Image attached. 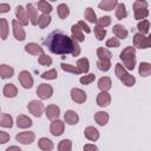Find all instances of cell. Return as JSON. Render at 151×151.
<instances>
[{
    "label": "cell",
    "mask_w": 151,
    "mask_h": 151,
    "mask_svg": "<svg viewBox=\"0 0 151 151\" xmlns=\"http://www.w3.org/2000/svg\"><path fill=\"white\" fill-rule=\"evenodd\" d=\"M15 17H17V21L24 27L28 25V17H27V12L26 8L21 5H18L15 7Z\"/></svg>",
    "instance_id": "13"
},
{
    "label": "cell",
    "mask_w": 151,
    "mask_h": 151,
    "mask_svg": "<svg viewBox=\"0 0 151 151\" xmlns=\"http://www.w3.org/2000/svg\"><path fill=\"white\" fill-rule=\"evenodd\" d=\"M111 104V94L109 92H99L97 94V105L99 107H106Z\"/></svg>",
    "instance_id": "18"
},
{
    "label": "cell",
    "mask_w": 151,
    "mask_h": 151,
    "mask_svg": "<svg viewBox=\"0 0 151 151\" xmlns=\"http://www.w3.org/2000/svg\"><path fill=\"white\" fill-rule=\"evenodd\" d=\"M12 28H13V35L18 41H24L26 39V31L25 28L17 21V19L12 20Z\"/></svg>",
    "instance_id": "10"
},
{
    "label": "cell",
    "mask_w": 151,
    "mask_h": 151,
    "mask_svg": "<svg viewBox=\"0 0 151 151\" xmlns=\"http://www.w3.org/2000/svg\"><path fill=\"white\" fill-rule=\"evenodd\" d=\"M0 113H1V107H0Z\"/></svg>",
    "instance_id": "55"
},
{
    "label": "cell",
    "mask_w": 151,
    "mask_h": 151,
    "mask_svg": "<svg viewBox=\"0 0 151 151\" xmlns=\"http://www.w3.org/2000/svg\"><path fill=\"white\" fill-rule=\"evenodd\" d=\"M147 6H149V4L145 0H136V1H133L132 7H133V15H134L136 20L140 21V20H144L145 18L149 17Z\"/></svg>",
    "instance_id": "4"
},
{
    "label": "cell",
    "mask_w": 151,
    "mask_h": 151,
    "mask_svg": "<svg viewBox=\"0 0 151 151\" xmlns=\"http://www.w3.org/2000/svg\"><path fill=\"white\" fill-rule=\"evenodd\" d=\"M78 122H79V116H78V113L76 111L67 110L65 112V114H64V123H66L67 125L73 126V125H77Z\"/></svg>",
    "instance_id": "16"
},
{
    "label": "cell",
    "mask_w": 151,
    "mask_h": 151,
    "mask_svg": "<svg viewBox=\"0 0 151 151\" xmlns=\"http://www.w3.org/2000/svg\"><path fill=\"white\" fill-rule=\"evenodd\" d=\"M71 99L76 104H84L87 99V96H86V92L84 90L78 88V87H73L71 90Z\"/></svg>",
    "instance_id": "12"
},
{
    "label": "cell",
    "mask_w": 151,
    "mask_h": 151,
    "mask_svg": "<svg viewBox=\"0 0 151 151\" xmlns=\"http://www.w3.org/2000/svg\"><path fill=\"white\" fill-rule=\"evenodd\" d=\"M84 136L91 142H97L99 139V131L94 126H86L84 130Z\"/></svg>",
    "instance_id": "19"
},
{
    "label": "cell",
    "mask_w": 151,
    "mask_h": 151,
    "mask_svg": "<svg viewBox=\"0 0 151 151\" xmlns=\"http://www.w3.org/2000/svg\"><path fill=\"white\" fill-rule=\"evenodd\" d=\"M33 125V122L29 117L25 116V114H19L17 117V126L19 129H28Z\"/></svg>",
    "instance_id": "24"
},
{
    "label": "cell",
    "mask_w": 151,
    "mask_h": 151,
    "mask_svg": "<svg viewBox=\"0 0 151 151\" xmlns=\"http://www.w3.org/2000/svg\"><path fill=\"white\" fill-rule=\"evenodd\" d=\"M97 57H98V60H110L111 61L112 53L106 47H98L97 48Z\"/></svg>",
    "instance_id": "33"
},
{
    "label": "cell",
    "mask_w": 151,
    "mask_h": 151,
    "mask_svg": "<svg viewBox=\"0 0 151 151\" xmlns=\"http://www.w3.org/2000/svg\"><path fill=\"white\" fill-rule=\"evenodd\" d=\"M80 52H81V48H80V46H79V42H77V41L74 40V46H73L72 57H78V55L80 54Z\"/></svg>",
    "instance_id": "51"
},
{
    "label": "cell",
    "mask_w": 151,
    "mask_h": 151,
    "mask_svg": "<svg viewBox=\"0 0 151 151\" xmlns=\"http://www.w3.org/2000/svg\"><path fill=\"white\" fill-rule=\"evenodd\" d=\"M64 130H65V123L64 120H60V119H55V120H52L51 125H50V132L51 134H53L54 137H59L64 133Z\"/></svg>",
    "instance_id": "11"
},
{
    "label": "cell",
    "mask_w": 151,
    "mask_h": 151,
    "mask_svg": "<svg viewBox=\"0 0 151 151\" xmlns=\"http://www.w3.org/2000/svg\"><path fill=\"white\" fill-rule=\"evenodd\" d=\"M60 67H61V70L65 71V72H68V73H72V74H81L80 71L78 70V67L74 66V65L61 63V64H60Z\"/></svg>",
    "instance_id": "41"
},
{
    "label": "cell",
    "mask_w": 151,
    "mask_h": 151,
    "mask_svg": "<svg viewBox=\"0 0 151 151\" xmlns=\"http://www.w3.org/2000/svg\"><path fill=\"white\" fill-rule=\"evenodd\" d=\"M18 80H19V83L21 84V86H22L24 88H26V90H29V88L33 87V84H34L33 77H32V74H31L28 71H26V70H24V71H21V72L19 73Z\"/></svg>",
    "instance_id": "7"
},
{
    "label": "cell",
    "mask_w": 151,
    "mask_h": 151,
    "mask_svg": "<svg viewBox=\"0 0 151 151\" xmlns=\"http://www.w3.org/2000/svg\"><path fill=\"white\" fill-rule=\"evenodd\" d=\"M151 46V37L143 35L140 33L133 34V47L139 50H147Z\"/></svg>",
    "instance_id": "5"
},
{
    "label": "cell",
    "mask_w": 151,
    "mask_h": 151,
    "mask_svg": "<svg viewBox=\"0 0 151 151\" xmlns=\"http://www.w3.org/2000/svg\"><path fill=\"white\" fill-rule=\"evenodd\" d=\"M37 8H38V11H40L42 14H48L50 15V13L52 12V5L50 4V2H47V1H45V0H40V1H38L37 2Z\"/></svg>",
    "instance_id": "34"
},
{
    "label": "cell",
    "mask_w": 151,
    "mask_h": 151,
    "mask_svg": "<svg viewBox=\"0 0 151 151\" xmlns=\"http://www.w3.org/2000/svg\"><path fill=\"white\" fill-rule=\"evenodd\" d=\"M0 39H1V38H0Z\"/></svg>",
    "instance_id": "56"
},
{
    "label": "cell",
    "mask_w": 151,
    "mask_h": 151,
    "mask_svg": "<svg viewBox=\"0 0 151 151\" xmlns=\"http://www.w3.org/2000/svg\"><path fill=\"white\" fill-rule=\"evenodd\" d=\"M9 134L5 131H1L0 130V144H6L7 142H9Z\"/></svg>",
    "instance_id": "50"
},
{
    "label": "cell",
    "mask_w": 151,
    "mask_h": 151,
    "mask_svg": "<svg viewBox=\"0 0 151 151\" xmlns=\"http://www.w3.org/2000/svg\"><path fill=\"white\" fill-rule=\"evenodd\" d=\"M2 94L6 98H15L18 96V87L14 84H5L2 88Z\"/></svg>",
    "instance_id": "22"
},
{
    "label": "cell",
    "mask_w": 151,
    "mask_h": 151,
    "mask_svg": "<svg viewBox=\"0 0 151 151\" xmlns=\"http://www.w3.org/2000/svg\"><path fill=\"white\" fill-rule=\"evenodd\" d=\"M84 18H85V20H87L91 24H96V21H97V14H96V12H94V9L92 7L85 8Z\"/></svg>",
    "instance_id": "38"
},
{
    "label": "cell",
    "mask_w": 151,
    "mask_h": 151,
    "mask_svg": "<svg viewBox=\"0 0 151 151\" xmlns=\"http://www.w3.org/2000/svg\"><path fill=\"white\" fill-rule=\"evenodd\" d=\"M14 76V68L7 64L0 65V78L1 79H9Z\"/></svg>",
    "instance_id": "26"
},
{
    "label": "cell",
    "mask_w": 151,
    "mask_h": 151,
    "mask_svg": "<svg viewBox=\"0 0 151 151\" xmlns=\"http://www.w3.org/2000/svg\"><path fill=\"white\" fill-rule=\"evenodd\" d=\"M58 151H72V140L63 139L58 144Z\"/></svg>",
    "instance_id": "42"
},
{
    "label": "cell",
    "mask_w": 151,
    "mask_h": 151,
    "mask_svg": "<svg viewBox=\"0 0 151 151\" xmlns=\"http://www.w3.org/2000/svg\"><path fill=\"white\" fill-rule=\"evenodd\" d=\"M96 79V74L94 73H88V74H85V76H81L79 81L83 84V85H88L91 83H93Z\"/></svg>",
    "instance_id": "46"
},
{
    "label": "cell",
    "mask_w": 151,
    "mask_h": 151,
    "mask_svg": "<svg viewBox=\"0 0 151 151\" xmlns=\"http://www.w3.org/2000/svg\"><path fill=\"white\" fill-rule=\"evenodd\" d=\"M138 72L142 77H149L151 74V64L147 61H142L138 66Z\"/></svg>",
    "instance_id": "36"
},
{
    "label": "cell",
    "mask_w": 151,
    "mask_h": 151,
    "mask_svg": "<svg viewBox=\"0 0 151 151\" xmlns=\"http://www.w3.org/2000/svg\"><path fill=\"white\" fill-rule=\"evenodd\" d=\"M45 114H46L47 119H50L51 122L52 120H55V119H59L60 107L58 105H55V104L47 105V107H45Z\"/></svg>",
    "instance_id": "15"
},
{
    "label": "cell",
    "mask_w": 151,
    "mask_h": 151,
    "mask_svg": "<svg viewBox=\"0 0 151 151\" xmlns=\"http://www.w3.org/2000/svg\"><path fill=\"white\" fill-rule=\"evenodd\" d=\"M137 29H138V33H140L143 35H147L149 32H150V21L147 19H144V20L138 21Z\"/></svg>",
    "instance_id": "32"
},
{
    "label": "cell",
    "mask_w": 151,
    "mask_h": 151,
    "mask_svg": "<svg viewBox=\"0 0 151 151\" xmlns=\"http://www.w3.org/2000/svg\"><path fill=\"white\" fill-rule=\"evenodd\" d=\"M71 33H72V39L73 40H76L77 42H83L84 40H85V35H84V33L81 32V29L78 27V25H72L71 26Z\"/></svg>",
    "instance_id": "27"
},
{
    "label": "cell",
    "mask_w": 151,
    "mask_h": 151,
    "mask_svg": "<svg viewBox=\"0 0 151 151\" xmlns=\"http://www.w3.org/2000/svg\"><path fill=\"white\" fill-rule=\"evenodd\" d=\"M118 5L117 0H103L98 4V7L103 11H113L116 8V6Z\"/></svg>",
    "instance_id": "29"
},
{
    "label": "cell",
    "mask_w": 151,
    "mask_h": 151,
    "mask_svg": "<svg viewBox=\"0 0 151 151\" xmlns=\"http://www.w3.org/2000/svg\"><path fill=\"white\" fill-rule=\"evenodd\" d=\"M0 126L5 129H11L13 126V118L9 113H1L0 114Z\"/></svg>",
    "instance_id": "31"
},
{
    "label": "cell",
    "mask_w": 151,
    "mask_h": 151,
    "mask_svg": "<svg viewBox=\"0 0 151 151\" xmlns=\"http://www.w3.org/2000/svg\"><path fill=\"white\" fill-rule=\"evenodd\" d=\"M5 151H22L19 146H17V145H11V146H8Z\"/></svg>",
    "instance_id": "54"
},
{
    "label": "cell",
    "mask_w": 151,
    "mask_h": 151,
    "mask_svg": "<svg viewBox=\"0 0 151 151\" xmlns=\"http://www.w3.org/2000/svg\"><path fill=\"white\" fill-rule=\"evenodd\" d=\"M40 77H41L42 79H46V80H54V79L58 78V72H57L55 68H51V70H48V71L42 72Z\"/></svg>",
    "instance_id": "43"
},
{
    "label": "cell",
    "mask_w": 151,
    "mask_h": 151,
    "mask_svg": "<svg viewBox=\"0 0 151 151\" xmlns=\"http://www.w3.org/2000/svg\"><path fill=\"white\" fill-rule=\"evenodd\" d=\"M84 151H98V147L96 144H85L84 145Z\"/></svg>",
    "instance_id": "52"
},
{
    "label": "cell",
    "mask_w": 151,
    "mask_h": 151,
    "mask_svg": "<svg viewBox=\"0 0 151 151\" xmlns=\"http://www.w3.org/2000/svg\"><path fill=\"white\" fill-rule=\"evenodd\" d=\"M51 20H52L51 15H48V14H41V15H39V19H38V26L41 29H44V28H46L51 24Z\"/></svg>",
    "instance_id": "39"
},
{
    "label": "cell",
    "mask_w": 151,
    "mask_h": 151,
    "mask_svg": "<svg viewBox=\"0 0 151 151\" xmlns=\"http://www.w3.org/2000/svg\"><path fill=\"white\" fill-rule=\"evenodd\" d=\"M25 51L28 53V54H32V55H40V54H42V53H45L44 52V48L39 45V44H37V42H28V44H26L25 45Z\"/></svg>",
    "instance_id": "17"
},
{
    "label": "cell",
    "mask_w": 151,
    "mask_h": 151,
    "mask_svg": "<svg viewBox=\"0 0 151 151\" xmlns=\"http://www.w3.org/2000/svg\"><path fill=\"white\" fill-rule=\"evenodd\" d=\"M112 32H113V34L116 35V38L119 40V39H126L127 38V34H129V32H127V29L123 26V25H120V24H116V25H113V28H112Z\"/></svg>",
    "instance_id": "20"
},
{
    "label": "cell",
    "mask_w": 151,
    "mask_h": 151,
    "mask_svg": "<svg viewBox=\"0 0 151 151\" xmlns=\"http://www.w3.org/2000/svg\"><path fill=\"white\" fill-rule=\"evenodd\" d=\"M27 110L29 113H32L34 117L40 118L42 116V113L45 112V105L42 104V101L40 100H31L27 105Z\"/></svg>",
    "instance_id": "6"
},
{
    "label": "cell",
    "mask_w": 151,
    "mask_h": 151,
    "mask_svg": "<svg viewBox=\"0 0 151 151\" xmlns=\"http://www.w3.org/2000/svg\"><path fill=\"white\" fill-rule=\"evenodd\" d=\"M76 66L78 67L80 73H85L86 74L88 72V70H90V61H88L87 58H80V59L77 60V65Z\"/></svg>",
    "instance_id": "35"
},
{
    "label": "cell",
    "mask_w": 151,
    "mask_h": 151,
    "mask_svg": "<svg viewBox=\"0 0 151 151\" xmlns=\"http://www.w3.org/2000/svg\"><path fill=\"white\" fill-rule=\"evenodd\" d=\"M97 86L100 90V92H109L112 87V80H111L110 77H101L98 80Z\"/></svg>",
    "instance_id": "21"
},
{
    "label": "cell",
    "mask_w": 151,
    "mask_h": 151,
    "mask_svg": "<svg viewBox=\"0 0 151 151\" xmlns=\"http://www.w3.org/2000/svg\"><path fill=\"white\" fill-rule=\"evenodd\" d=\"M57 13H58V17L64 20L70 15V8L66 4H59L57 7Z\"/></svg>",
    "instance_id": "37"
},
{
    "label": "cell",
    "mask_w": 151,
    "mask_h": 151,
    "mask_svg": "<svg viewBox=\"0 0 151 151\" xmlns=\"http://www.w3.org/2000/svg\"><path fill=\"white\" fill-rule=\"evenodd\" d=\"M26 12H27L28 21H29L33 26H37V25H38L39 14H38V9L34 7V5L31 4V2H28V4L26 5Z\"/></svg>",
    "instance_id": "14"
},
{
    "label": "cell",
    "mask_w": 151,
    "mask_h": 151,
    "mask_svg": "<svg viewBox=\"0 0 151 151\" xmlns=\"http://www.w3.org/2000/svg\"><path fill=\"white\" fill-rule=\"evenodd\" d=\"M9 28H8V21L6 18H0V38L1 40H6L8 38Z\"/></svg>",
    "instance_id": "28"
},
{
    "label": "cell",
    "mask_w": 151,
    "mask_h": 151,
    "mask_svg": "<svg viewBox=\"0 0 151 151\" xmlns=\"http://www.w3.org/2000/svg\"><path fill=\"white\" fill-rule=\"evenodd\" d=\"M78 27L81 29V32H85L86 34H88V33H91V27L85 22V21H83V20H80V21H78Z\"/></svg>",
    "instance_id": "49"
},
{
    "label": "cell",
    "mask_w": 151,
    "mask_h": 151,
    "mask_svg": "<svg viewBox=\"0 0 151 151\" xmlns=\"http://www.w3.org/2000/svg\"><path fill=\"white\" fill-rule=\"evenodd\" d=\"M97 67L99 71L107 72L111 68V61L110 60H98L97 61Z\"/></svg>",
    "instance_id": "45"
},
{
    "label": "cell",
    "mask_w": 151,
    "mask_h": 151,
    "mask_svg": "<svg viewBox=\"0 0 151 151\" xmlns=\"http://www.w3.org/2000/svg\"><path fill=\"white\" fill-rule=\"evenodd\" d=\"M114 15L118 20H123L127 17V11H126V7L123 2H118V5L116 6L114 8Z\"/></svg>",
    "instance_id": "30"
},
{
    "label": "cell",
    "mask_w": 151,
    "mask_h": 151,
    "mask_svg": "<svg viewBox=\"0 0 151 151\" xmlns=\"http://www.w3.org/2000/svg\"><path fill=\"white\" fill-rule=\"evenodd\" d=\"M37 94L41 100H47L53 94V87L50 84H40L37 88Z\"/></svg>",
    "instance_id": "9"
},
{
    "label": "cell",
    "mask_w": 151,
    "mask_h": 151,
    "mask_svg": "<svg viewBox=\"0 0 151 151\" xmlns=\"http://www.w3.org/2000/svg\"><path fill=\"white\" fill-rule=\"evenodd\" d=\"M38 63L41 66H51L52 65V58L50 55H47L46 53H42L38 57Z\"/></svg>",
    "instance_id": "44"
},
{
    "label": "cell",
    "mask_w": 151,
    "mask_h": 151,
    "mask_svg": "<svg viewBox=\"0 0 151 151\" xmlns=\"http://www.w3.org/2000/svg\"><path fill=\"white\" fill-rule=\"evenodd\" d=\"M11 9L9 4H0V13H8Z\"/></svg>",
    "instance_id": "53"
},
{
    "label": "cell",
    "mask_w": 151,
    "mask_h": 151,
    "mask_svg": "<svg viewBox=\"0 0 151 151\" xmlns=\"http://www.w3.org/2000/svg\"><path fill=\"white\" fill-rule=\"evenodd\" d=\"M44 45L50 50L51 53L65 55V54H72L74 40L67 34L57 29L46 37V39L44 40Z\"/></svg>",
    "instance_id": "1"
},
{
    "label": "cell",
    "mask_w": 151,
    "mask_h": 151,
    "mask_svg": "<svg viewBox=\"0 0 151 151\" xmlns=\"http://www.w3.org/2000/svg\"><path fill=\"white\" fill-rule=\"evenodd\" d=\"M93 32H94V35H96V38H97V40H99V41H101V40H104V38H105V35H106V29L105 28H101V27H94L93 28Z\"/></svg>",
    "instance_id": "47"
},
{
    "label": "cell",
    "mask_w": 151,
    "mask_h": 151,
    "mask_svg": "<svg viewBox=\"0 0 151 151\" xmlns=\"http://www.w3.org/2000/svg\"><path fill=\"white\" fill-rule=\"evenodd\" d=\"M105 46L109 47V48H117V47L120 46V41L117 38H110V39L106 40Z\"/></svg>",
    "instance_id": "48"
},
{
    "label": "cell",
    "mask_w": 151,
    "mask_h": 151,
    "mask_svg": "<svg viewBox=\"0 0 151 151\" xmlns=\"http://www.w3.org/2000/svg\"><path fill=\"white\" fill-rule=\"evenodd\" d=\"M94 122L99 125V126H105L107 123H109V119H110V116L107 112L105 111H98L94 113Z\"/></svg>",
    "instance_id": "23"
},
{
    "label": "cell",
    "mask_w": 151,
    "mask_h": 151,
    "mask_svg": "<svg viewBox=\"0 0 151 151\" xmlns=\"http://www.w3.org/2000/svg\"><path fill=\"white\" fill-rule=\"evenodd\" d=\"M96 25H97V27H101V28H105V27L110 26V25H111V17L104 15V17L97 18Z\"/></svg>",
    "instance_id": "40"
},
{
    "label": "cell",
    "mask_w": 151,
    "mask_h": 151,
    "mask_svg": "<svg viewBox=\"0 0 151 151\" xmlns=\"http://www.w3.org/2000/svg\"><path fill=\"white\" fill-rule=\"evenodd\" d=\"M120 60L123 61V66L126 71H133L137 64L136 59V48L132 46H126L119 54Z\"/></svg>",
    "instance_id": "2"
},
{
    "label": "cell",
    "mask_w": 151,
    "mask_h": 151,
    "mask_svg": "<svg viewBox=\"0 0 151 151\" xmlns=\"http://www.w3.org/2000/svg\"><path fill=\"white\" fill-rule=\"evenodd\" d=\"M38 147L42 151H52L53 147H54V144L53 142L47 138V137H41L39 140H38Z\"/></svg>",
    "instance_id": "25"
},
{
    "label": "cell",
    "mask_w": 151,
    "mask_h": 151,
    "mask_svg": "<svg viewBox=\"0 0 151 151\" xmlns=\"http://www.w3.org/2000/svg\"><path fill=\"white\" fill-rule=\"evenodd\" d=\"M17 142H19L22 145H29L35 140V133L33 131H24V132H19L15 136Z\"/></svg>",
    "instance_id": "8"
},
{
    "label": "cell",
    "mask_w": 151,
    "mask_h": 151,
    "mask_svg": "<svg viewBox=\"0 0 151 151\" xmlns=\"http://www.w3.org/2000/svg\"><path fill=\"white\" fill-rule=\"evenodd\" d=\"M114 73L117 76V78L126 86V87H132L134 84H136V78L130 74L125 68L124 66L120 64V63H117L116 66H114Z\"/></svg>",
    "instance_id": "3"
}]
</instances>
